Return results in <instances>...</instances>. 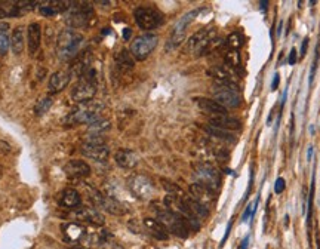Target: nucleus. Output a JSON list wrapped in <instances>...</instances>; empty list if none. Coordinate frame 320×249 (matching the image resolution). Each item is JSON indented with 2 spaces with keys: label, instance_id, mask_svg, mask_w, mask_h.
Listing matches in <instances>:
<instances>
[{
  "label": "nucleus",
  "instance_id": "1",
  "mask_svg": "<svg viewBox=\"0 0 320 249\" xmlns=\"http://www.w3.org/2000/svg\"><path fill=\"white\" fill-rule=\"evenodd\" d=\"M224 46L223 39H217L215 28H203L194 33L187 42V52L193 53L194 56L206 55L215 49H221Z\"/></svg>",
  "mask_w": 320,
  "mask_h": 249
},
{
  "label": "nucleus",
  "instance_id": "2",
  "mask_svg": "<svg viewBox=\"0 0 320 249\" xmlns=\"http://www.w3.org/2000/svg\"><path fill=\"white\" fill-rule=\"evenodd\" d=\"M83 42H85L83 36L74 31L73 28H67L61 31L56 40V56L64 62L76 59L82 49Z\"/></svg>",
  "mask_w": 320,
  "mask_h": 249
},
{
  "label": "nucleus",
  "instance_id": "3",
  "mask_svg": "<svg viewBox=\"0 0 320 249\" xmlns=\"http://www.w3.org/2000/svg\"><path fill=\"white\" fill-rule=\"evenodd\" d=\"M104 110V104L99 101H88L77 104L64 119V123L68 126L93 123L101 119V113Z\"/></svg>",
  "mask_w": 320,
  "mask_h": 249
},
{
  "label": "nucleus",
  "instance_id": "4",
  "mask_svg": "<svg viewBox=\"0 0 320 249\" xmlns=\"http://www.w3.org/2000/svg\"><path fill=\"white\" fill-rule=\"evenodd\" d=\"M93 6L88 1H71L65 12V22L71 28H85L93 22Z\"/></svg>",
  "mask_w": 320,
  "mask_h": 249
},
{
  "label": "nucleus",
  "instance_id": "5",
  "mask_svg": "<svg viewBox=\"0 0 320 249\" xmlns=\"http://www.w3.org/2000/svg\"><path fill=\"white\" fill-rule=\"evenodd\" d=\"M95 95H96V73H95L93 68H91L73 86V89H71V98L77 104H82V102L92 101Z\"/></svg>",
  "mask_w": 320,
  "mask_h": 249
},
{
  "label": "nucleus",
  "instance_id": "6",
  "mask_svg": "<svg viewBox=\"0 0 320 249\" xmlns=\"http://www.w3.org/2000/svg\"><path fill=\"white\" fill-rule=\"evenodd\" d=\"M154 214H156L157 220L168 229L169 233H174L175 236H178L181 239L188 238L190 229H188V226H187V223H185V220L183 217L174 214L166 206L165 208H156Z\"/></svg>",
  "mask_w": 320,
  "mask_h": 249
},
{
  "label": "nucleus",
  "instance_id": "7",
  "mask_svg": "<svg viewBox=\"0 0 320 249\" xmlns=\"http://www.w3.org/2000/svg\"><path fill=\"white\" fill-rule=\"evenodd\" d=\"M134 18H135V22L137 25L141 28V30H154L157 27H160L165 21L163 15L154 9V7H147V6H139L135 9L134 12Z\"/></svg>",
  "mask_w": 320,
  "mask_h": 249
},
{
  "label": "nucleus",
  "instance_id": "8",
  "mask_svg": "<svg viewBox=\"0 0 320 249\" xmlns=\"http://www.w3.org/2000/svg\"><path fill=\"white\" fill-rule=\"evenodd\" d=\"M194 177L199 184L208 187L214 193L220 189L221 186V174L218 172L217 168H214L209 163H199L194 166Z\"/></svg>",
  "mask_w": 320,
  "mask_h": 249
},
{
  "label": "nucleus",
  "instance_id": "9",
  "mask_svg": "<svg viewBox=\"0 0 320 249\" xmlns=\"http://www.w3.org/2000/svg\"><path fill=\"white\" fill-rule=\"evenodd\" d=\"M89 196H91V202L96 208H99V209H102V211H105V212H108L111 215H125L126 211H128L126 206L122 205L119 200H116L114 198L105 196V195H102L101 192H98L95 189L89 190Z\"/></svg>",
  "mask_w": 320,
  "mask_h": 249
},
{
  "label": "nucleus",
  "instance_id": "10",
  "mask_svg": "<svg viewBox=\"0 0 320 249\" xmlns=\"http://www.w3.org/2000/svg\"><path fill=\"white\" fill-rule=\"evenodd\" d=\"M157 36L156 34H142V36H138L132 45H131V53L135 59L138 61H142L145 59L153 50L154 48L157 46Z\"/></svg>",
  "mask_w": 320,
  "mask_h": 249
},
{
  "label": "nucleus",
  "instance_id": "11",
  "mask_svg": "<svg viewBox=\"0 0 320 249\" xmlns=\"http://www.w3.org/2000/svg\"><path fill=\"white\" fill-rule=\"evenodd\" d=\"M128 187L131 190V193L141 200L150 199L154 193H156V187L153 184V181L150 178H147L145 175H132L128 180Z\"/></svg>",
  "mask_w": 320,
  "mask_h": 249
},
{
  "label": "nucleus",
  "instance_id": "12",
  "mask_svg": "<svg viewBox=\"0 0 320 249\" xmlns=\"http://www.w3.org/2000/svg\"><path fill=\"white\" fill-rule=\"evenodd\" d=\"M199 13H200V9H193V10L187 12V13L175 24L174 31H172V36H171V39H169V42H168V45H166V49H168V50H171V49H174V48H178V46L183 43L187 27L191 24V21H193Z\"/></svg>",
  "mask_w": 320,
  "mask_h": 249
},
{
  "label": "nucleus",
  "instance_id": "13",
  "mask_svg": "<svg viewBox=\"0 0 320 249\" xmlns=\"http://www.w3.org/2000/svg\"><path fill=\"white\" fill-rule=\"evenodd\" d=\"M212 95L214 100L224 108H237L240 105V95L236 88L215 85L212 89Z\"/></svg>",
  "mask_w": 320,
  "mask_h": 249
},
{
  "label": "nucleus",
  "instance_id": "14",
  "mask_svg": "<svg viewBox=\"0 0 320 249\" xmlns=\"http://www.w3.org/2000/svg\"><path fill=\"white\" fill-rule=\"evenodd\" d=\"M70 220L80 221V223H89L92 226H102L104 224V217L93 208L89 206H77L73 211L67 214Z\"/></svg>",
  "mask_w": 320,
  "mask_h": 249
},
{
  "label": "nucleus",
  "instance_id": "15",
  "mask_svg": "<svg viewBox=\"0 0 320 249\" xmlns=\"http://www.w3.org/2000/svg\"><path fill=\"white\" fill-rule=\"evenodd\" d=\"M80 151L85 157L92 159L95 162H107L108 156H110V150L105 144H93V143H85L80 147Z\"/></svg>",
  "mask_w": 320,
  "mask_h": 249
},
{
  "label": "nucleus",
  "instance_id": "16",
  "mask_svg": "<svg viewBox=\"0 0 320 249\" xmlns=\"http://www.w3.org/2000/svg\"><path fill=\"white\" fill-rule=\"evenodd\" d=\"M62 233H64L65 241H68L71 244H80L88 238L86 229L79 223H65V224H62Z\"/></svg>",
  "mask_w": 320,
  "mask_h": 249
},
{
  "label": "nucleus",
  "instance_id": "17",
  "mask_svg": "<svg viewBox=\"0 0 320 249\" xmlns=\"http://www.w3.org/2000/svg\"><path fill=\"white\" fill-rule=\"evenodd\" d=\"M71 73L70 70H58L56 73H53L50 77H49V82H47V89L52 92V94H58L61 91H64L70 80H71Z\"/></svg>",
  "mask_w": 320,
  "mask_h": 249
},
{
  "label": "nucleus",
  "instance_id": "18",
  "mask_svg": "<svg viewBox=\"0 0 320 249\" xmlns=\"http://www.w3.org/2000/svg\"><path fill=\"white\" fill-rule=\"evenodd\" d=\"M209 126L218 128V129H224V131H237L242 128V122L236 117H230L227 114H221V116H212L209 117Z\"/></svg>",
  "mask_w": 320,
  "mask_h": 249
},
{
  "label": "nucleus",
  "instance_id": "19",
  "mask_svg": "<svg viewBox=\"0 0 320 249\" xmlns=\"http://www.w3.org/2000/svg\"><path fill=\"white\" fill-rule=\"evenodd\" d=\"M190 193H191V198L194 200L205 205L206 208L215 202V193L212 190H209L208 187L199 184V183H194V184L190 186Z\"/></svg>",
  "mask_w": 320,
  "mask_h": 249
},
{
  "label": "nucleus",
  "instance_id": "20",
  "mask_svg": "<svg viewBox=\"0 0 320 249\" xmlns=\"http://www.w3.org/2000/svg\"><path fill=\"white\" fill-rule=\"evenodd\" d=\"M62 169L70 178H85L91 175V166L82 160H70L64 165Z\"/></svg>",
  "mask_w": 320,
  "mask_h": 249
},
{
  "label": "nucleus",
  "instance_id": "21",
  "mask_svg": "<svg viewBox=\"0 0 320 249\" xmlns=\"http://www.w3.org/2000/svg\"><path fill=\"white\" fill-rule=\"evenodd\" d=\"M42 40V27L39 22H31L27 28V45H28V53L33 56L39 48Z\"/></svg>",
  "mask_w": 320,
  "mask_h": 249
},
{
  "label": "nucleus",
  "instance_id": "22",
  "mask_svg": "<svg viewBox=\"0 0 320 249\" xmlns=\"http://www.w3.org/2000/svg\"><path fill=\"white\" fill-rule=\"evenodd\" d=\"M71 1H43L39 3V12L43 16H56L58 13L67 12Z\"/></svg>",
  "mask_w": 320,
  "mask_h": 249
},
{
  "label": "nucleus",
  "instance_id": "23",
  "mask_svg": "<svg viewBox=\"0 0 320 249\" xmlns=\"http://www.w3.org/2000/svg\"><path fill=\"white\" fill-rule=\"evenodd\" d=\"M144 227L147 229V232L156 238L157 241H168L169 239V232L168 229L156 218H145L144 220Z\"/></svg>",
  "mask_w": 320,
  "mask_h": 249
},
{
  "label": "nucleus",
  "instance_id": "24",
  "mask_svg": "<svg viewBox=\"0 0 320 249\" xmlns=\"http://www.w3.org/2000/svg\"><path fill=\"white\" fill-rule=\"evenodd\" d=\"M116 159V163L120 166V168H125V169H132L138 165L139 162V157L135 151L132 150H119L114 156Z\"/></svg>",
  "mask_w": 320,
  "mask_h": 249
},
{
  "label": "nucleus",
  "instance_id": "25",
  "mask_svg": "<svg viewBox=\"0 0 320 249\" xmlns=\"http://www.w3.org/2000/svg\"><path fill=\"white\" fill-rule=\"evenodd\" d=\"M196 102H197L199 108L203 110L205 113H209V114H214V116L227 114V108H224L215 100H211V98H196Z\"/></svg>",
  "mask_w": 320,
  "mask_h": 249
},
{
  "label": "nucleus",
  "instance_id": "26",
  "mask_svg": "<svg viewBox=\"0 0 320 249\" xmlns=\"http://www.w3.org/2000/svg\"><path fill=\"white\" fill-rule=\"evenodd\" d=\"M80 202H82L80 195H79V192L74 190V189H65V190L61 193V196H59V205L64 206V208H68V209L77 208V206L80 205Z\"/></svg>",
  "mask_w": 320,
  "mask_h": 249
},
{
  "label": "nucleus",
  "instance_id": "27",
  "mask_svg": "<svg viewBox=\"0 0 320 249\" xmlns=\"http://www.w3.org/2000/svg\"><path fill=\"white\" fill-rule=\"evenodd\" d=\"M183 200H184V203H185V206L188 208V211L197 218V220H200V218H208L209 217V209L205 206V205H202V203H199L197 200H194L193 198H187V196H183Z\"/></svg>",
  "mask_w": 320,
  "mask_h": 249
},
{
  "label": "nucleus",
  "instance_id": "28",
  "mask_svg": "<svg viewBox=\"0 0 320 249\" xmlns=\"http://www.w3.org/2000/svg\"><path fill=\"white\" fill-rule=\"evenodd\" d=\"M24 45H25V40H24V27H16L13 28L12 34H10V48H12V52L15 55H21L22 50H24Z\"/></svg>",
  "mask_w": 320,
  "mask_h": 249
},
{
  "label": "nucleus",
  "instance_id": "29",
  "mask_svg": "<svg viewBox=\"0 0 320 249\" xmlns=\"http://www.w3.org/2000/svg\"><path fill=\"white\" fill-rule=\"evenodd\" d=\"M114 61H116V67H117L120 71H123V73H125V71H131V70L134 68L132 53L128 52L126 49H122V50L116 55Z\"/></svg>",
  "mask_w": 320,
  "mask_h": 249
},
{
  "label": "nucleus",
  "instance_id": "30",
  "mask_svg": "<svg viewBox=\"0 0 320 249\" xmlns=\"http://www.w3.org/2000/svg\"><path fill=\"white\" fill-rule=\"evenodd\" d=\"M205 131L217 138V140H221V141H227V143H236V137L229 132V131H224V129H218V128H214V126H205Z\"/></svg>",
  "mask_w": 320,
  "mask_h": 249
},
{
  "label": "nucleus",
  "instance_id": "31",
  "mask_svg": "<svg viewBox=\"0 0 320 249\" xmlns=\"http://www.w3.org/2000/svg\"><path fill=\"white\" fill-rule=\"evenodd\" d=\"M7 31H9V24L0 22V56L6 55L10 46V39L7 36Z\"/></svg>",
  "mask_w": 320,
  "mask_h": 249
},
{
  "label": "nucleus",
  "instance_id": "32",
  "mask_svg": "<svg viewBox=\"0 0 320 249\" xmlns=\"http://www.w3.org/2000/svg\"><path fill=\"white\" fill-rule=\"evenodd\" d=\"M24 12L16 6V3H4L0 4V19L3 18H12V16H19Z\"/></svg>",
  "mask_w": 320,
  "mask_h": 249
},
{
  "label": "nucleus",
  "instance_id": "33",
  "mask_svg": "<svg viewBox=\"0 0 320 249\" xmlns=\"http://www.w3.org/2000/svg\"><path fill=\"white\" fill-rule=\"evenodd\" d=\"M245 43V37L240 31H233L229 39H227V45L230 46V49H234V50H239Z\"/></svg>",
  "mask_w": 320,
  "mask_h": 249
},
{
  "label": "nucleus",
  "instance_id": "34",
  "mask_svg": "<svg viewBox=\"0 0 320 249\" xmlns=\"http://www.w3.org/2000/svg\"><path fill=\"white\" fill-rule=\"evenodd\" d=\"M50 105H52V98H50V97H42V98L36 102V105H34V113H36V116H43V114H46L47 110L50 108Z\"/></svg>",
  "mask_w": 320,
  "mask_h": 249
},
{
  "label": "nucleus",
  "instance_id": "35",
  "mask_svg": "<svg viewBox=\"0 0 320 249\" xmlns=\"http://www.w3.org/2000/svg\"><path fill=\"white\" fill-rule=\"evenodd\" d=\"M283 190H285V180L282 177H279L276 180V184H274V192L277 195H280V193H283Z\"/></svg>",
  "mask_w": 320,
  "mask_h": 249
},
{
  "label": "nucleus",
  "instance_id": "36",
  "mask_svg": "<svg viewBox=\"0 0 320 249\" xmlns=\"http://www.w3.org/2000/svg\"><path fill=\"white\" fill-rule=\"evenodd\" d=\"M288 62H289L291 65H294V64L297 62V50H295V49H292V50H291V53H289V59H288Z\"/></svg>",
  "mask_w": 320,
  "mask_h": 249
},
{
  "label": "nucleus",
  "instance_id": "37",
  "mask_svg": "<svg viewBox=\"0 0 320 249\" xmlns=\"http://www.w3.org/2000/svg\"><path fill=\"white\" fill-rule=\"evenodd\" d=\"M307 46H309V39H304L303 46H301V56H304V55H306V52H307Z\"/></svg>",
  "mask_w": 320,
  "mask_h": 249
},
{
  "label": "nucleus",
  "instance_id": "38",
  "mask_svg": "<svg viewBox=\"0 0 320 249\" xmlns=\"http://www.w3.org/2000/svg\"><path fill=\"white\" fill-rule=\"evenodd\" d=\"M230 230H231V221L229 223V227H227V230H226V235H224V239H223L221 245H224V244H226V241H227V238H229V235H230Z\"/></svg>",
  "mask_w": 320,
  "mask_h": 249
},
{
  "label": "nucleus",
  "instance_id": "39",
  "mask_svg": "<svg viewBox=\"0 0 320 249\" xmlns=\"http://www.w3.org/2000/svg\"><path fill=\"white\" fill-rule=\"evenodd\" d=\"M277 86H279V74L274 76V80H273V83H272V89L274 91V89H277Z\"/></svg>",
  "mask_w": 320,
  "mask_h": 249
},
{
  "label": "nucleus",
  "instance_id": "40",
  "mask_svg": "<svg viewBox=\"0 0 320 249\" xmlns=\"http://www.w3.org/2000/svg\"><path fill=\"white\" fill-rule=\"evenodd\" d=\"M249 217H251V205H249V206L246 208V211H245V214H243L242 220H243V221H246V220H248Z\"/></svg>",
  "mask_w": 320,
  "mask_h": 249
},
{
  "label": "nucleus",
  "instance_id": "41",
  "mask_svg": "<svg viewBox=\"0 0 320 249\" xmlns=\"http://www.w3.org/2000/svg\"><path fill=\"white\" fill-rule=\"evenodd\" d=\"M249 247V236H246L245 239H243V242H242V245H240V249H248Z\"/></svg>",
  "mask_w": 320,
  "mask_h": 249
},
{
  "label": "nucleus",
  "instance_id": "42",
  "mask_svg": "<svg viewBox=\"0 0 320 249\" xmlns=\"http://www.w3.org/2000/svg\"><path fill=\"white\" fill-rule=\"evenodd\" d=\"M129 37H131V30H129V28H125V30H123V39L128 40Z\"/></svg>",
  "mask_w": 320,
  "mask_h": 249
},
{
  "label": "nucleus",
  "instance_id": "43",
  "mask_svg": "<svg viewBox=\"0 0 320 249\" xmlns=\"http://www.w3.org/2000/svg\"><path fill=\"white\" fill-rule=\"evenodd\" d=\"M260 6H261V10H264V12H266V10H267V6H269V1H266V0H264V1H261V3H260Z\"/></svg>",
  "mask_w": 320,
  "mask_h": 249
},
{
  "label": "nucleus",
  "instance_id": "44",
  "mask_svg": "<svg viewBox=\"0 0 320 249\" xmlns=\"http://www.w3.org/2000/svg\"><path fill=\"white\" fill-rule=\"evenodd\" d=\"M312 156H313V147H309V153H307V159L310 160V159H312Z\"/></svg>",
  "mask_w": 320,
  "mask_h": 249
},
{
  "label": "nucleus",
  "instance_id": "45",
  "mask_svg": "<svg viewBox=\"0 0 320 249\" xmlns=\"http://www.w3.org/2000/svg\"><path fill=\"white\" fill-rule=\"evenodd\" d=\"M282 28H283V22H280V24H279V31H277V34H279V36L282 34Z\"/></svg>",
  "mask_w": 320,
  "mask_h": 249
}]
</instances>
